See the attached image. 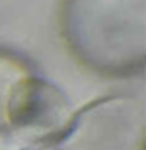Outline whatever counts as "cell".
Returning a JSON list of instances; mask_svg holds the SVG:
<instances>
[{
	"mask_svg": "<svg viewBox=\"0 0 146 150\" xmlns=\"http://www.w3.org/2000/svg\"><path fill=\"white\" fill-rule=\"evenodd\" d=\"M62 30L76 57L103 74L145 62V0H65Z\"/></svg>",
	"mask_w": 146,
	"mask_h": 150,
	"instance_id": "cell-1",
	"label": "cell"
}]
</instances>
